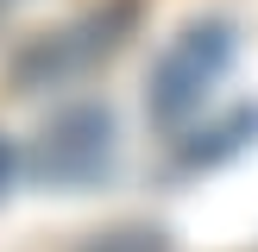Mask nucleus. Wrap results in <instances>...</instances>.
Here are the masks:
<instances>
[{"mask_svg":"<svg viewBox=\"0 0 258 252\" xmlns=\"http://www.w3.org/2000/svg\"><path fill=\"white\" fill-rule=\"evenodd\" d=\"M227 63H233V25H227V19H196V25H183V32L164 44V57L151 63L145 113L164 126V133H176V126L214 95V82L227 76Z\"/></svg>","mask_w":258,"mask_h":252,"instance_id":"1","label":"nucleus"},{"mask_svg":"<svg viewBox=\"0 0 258 252\" xmlns=\"http://www.w3.org/2000/svg\"><path fill=\"white\" fill-rule=\"evenodd\" d=\"M133 0H113V7L88 13V19L63 25V32L38 38L32 50H19V63H13V82L19 88H50V82H70V76L95 70L107 50H120V38L133 32Z\"/></svg>","mask_w":258,"mask_h":252,"instance_id":"2","label":"nucleus"},{"mask_svg":"<svg viewBox=\"0 0 258 252\" xmlns=\"http://www.w3.org/2000/svg\"><path fill=\"white\" fill-rule=\"evenodd\" d=\"M113 158V120L107 107H70L38 133L32 151V170L44 183H95Z\"/></svg>","mask_w":258,"mask_h":252,"instance_id":"3","label":"nucleus"},{"mask_svg":"<svg viewBox=\"0 0 258 252\" xmlns=\"http://www.w3.org/2000/svg\"><path fill=\"white\" fill-rule=\"evenodd\" d=\"M95 252H164V233H113Z\"/></svg>","mask_w":258,"mask_h":252,"instance_id":"4","label":"nucleus"},{"mask_svg":"<svg viewBox=\"0 0 258 252\" xmlns=\"http://www.w3.org/2000/svg\"><path fill=\"white\" fill-rule=\"evenodd\" d=\"M7 170H13V151H7V139H0V189H7Z\"/></svg>","mask_w":258,"mask_h":252,"instance_id":"5","label":"nucleus"}]
</instances>
